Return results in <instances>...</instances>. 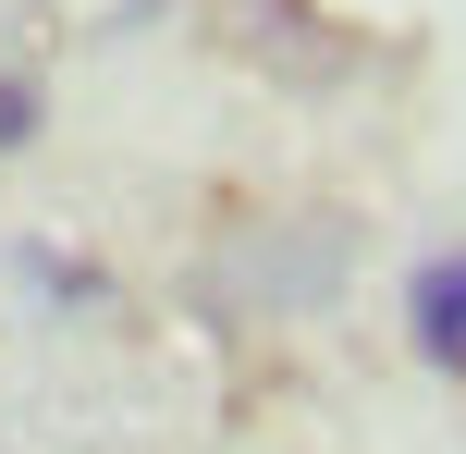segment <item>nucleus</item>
I'll return each instance as SVG.
<instances>
[{
    "instance_id": "nucleus-1",
    "label": "nucleus",
    "mask_w": 466,
    "mask_h": 454,
    "mask_svg": "<svg viewBox=\"0 0 466 454\" xmlns=\"http://www.w3.org/2000/svg\"><path fill=\"white\" fill-rule=\"evenodd\" d=\"M405 332H418V357L442 381H466V246H430L405 270Z\"/></svg>"
},
{
    "instance_id": "nucleus-2",
    "label": "nucleus",
    "mask_w": 466,
    "mask_h": 454,
    "mask_svg": "<svg viewBox=\"0 0 466 454\" xmlns=\"http://www.w3.org/2000/svg\"><path fill=\"white\" fill-rule=\"evenodd\" d=\"M37 123H49V98H37V86H25V74H0V160H13V147H25V136H37Z\"/></svg>"
}]
</instances>
